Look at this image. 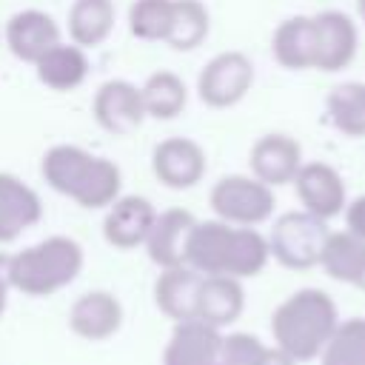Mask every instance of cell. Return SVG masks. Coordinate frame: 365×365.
Masks as SVG:
<instances>
[{
    "mask_svg": "<svg viewBox=\"0 0 365 365\" xmlns=\"http://www.w3.org/2000/svg\"><path fill=\"white\" fill-rule=\"evenodd\" d=\"M208 205L217 220L231 225H248L257 228L271 220L277 197L274 188L259 182L251 174H228L220 177L208 194Z\"/></svg>",
    "mask_w": 365,
    "mask_h": 365,
    "instance_id": "cell-6",
    "label": "cell"
},
{
    "mask_svg": "<svg viewBox=\"0 0 365 365\" xmlns=\"http://www.w3.org/2000/svg\"><path fill=\"white\" fill-rule=\"evenodd\" d=\"M157 220V208L151 205V200L137 197V194H120L103 217V237L108 245L114 248H137L145 242L151 225Z\"/></svg>",
    "mask_w": 365,
    "mask_h": 365,
    "instance_id": "cell-14",
    "label": "cell"
},
{
    "mask_svg": "<svg viewBox=\"0 0 365 365\" xmlns=\"http://www.w3.org/2000/svg\"><path fill=\"white\" fill-rule=\"evenodd\" d=\"M331 125L345 137H365V83H339L325 97Z\"/></svg>",
    "mask_w": 365,
    "mask_h": 365,
    "instance_id": "cell-26",
    "label": "cell"
},
{
    "mask_svg": "<svg viewBox=\"0 0 365 365\" xmlns=\"http://www.w3.org/2000/svg\"><path fill=\"white\" fill-rule=\"evenodd\" d=\"M114 29V0H74L68 9V37L83 48L108 40Z\"/></svg>",
    "mask_w": 365,
    "mask_h": 365,
    "instance_id": "cell-24",
    "label": "cell"
},
{
    "mask_svg": "<svg viewBox=\"0 0 365 365\" xmlns=\"http://www.w3.org/2000/svg\"><path fill=\"white\" fill-rule=\"evenodd\" d=\"M339 325V308L322 288H299L271 314V336L294 362L319 359L325 342Z\"/></svg>",
    "mask_w": 365,
    "mask_h": 365,
    "instance_id": "cell-3",
    "label": "cell"
},
{
    "mask_svg": "<svg viewBox=\"0 0 365 365\" xmlns=\"http://www.w3.org/2000/svg\"><path fill=\"white\" fill-rule=\"evenodd\" d=\"M319 365H365V317L339 319L319 354Z\"/></svg>",
    "mask_w": 365,
    "mask_h": 365,
    "instance_id": "cell-28",
    "label": "cell"
},
{
    "mask_svg": "<svg viewBox=\"0 0 365 365\" xmlns=\"http://www.w3.org/2000/svg\"><path fill=\"white\" fill-rule=\"evenodd\" d=\"M259 365H299V362H294L285 351H279L277 345L274 348H265V354H262V362Z\"/></svg>",
    "mask_w": 365,
    "mask_h": 365,
    "instance_id": "cell-33",
    "label": "cell"
},
{
    "mask_svg": "<svg viewBox=\"0 0 365 365\" xmlns=\"http://www.w3.org/2000/svg\"><path fill=\"white\" fill-rule=\"evenodd\" d=\"M319 268L331 279L365 291V240L351 234L348 228L345 231H331L325 245H322Z\"/></svg>",
    "mask_w": 365,
    "mask_h": 365,
    "instance_id": "cell-22",
    "label": "cell"
},
{
    "mask_svg": "<svg viewBox=\"0 0 365 365\" xmlns=\"http://www.w3.org/2000/svg\"><path fill=\"white\" fill-rule=\"evenodd\" d=\"M83 245L66 234H51L17 254H9V282L26 297H51L83 271Z\"/></svg>",
    "mask_w": 365,
    "mask_h": 365,
    "instance_id": "cell-4",
    "label": "cell"
},
{
    "mask_svg": "<svg viewBox=\"0 0 365 365\" xmlns=\"http://www.w3.org/2000/svg\"><path fill=\"white\" fill-rule=\"evenodd\" d=\"M265 348L268 345H262V339L254 334H242V331L222 334L217 365H259Z\"/></svg>",
    "mask_w": 365,
    "mask_h": 365,
    "instance_id": "cell-30",
    "label": "cell"
},
{
    "mask_svg": "<svg viewBox=\"0 0 365 365\" xmlns=\"http://www.w3.org/2000/svg\"><path fill=\"white\" fill-rule=\"evenodd\" d=\"M174 0H134L128 6V31L143 43H165Z\"/></svg>",
    "mask_w": 365,
    "mask_h": 365,
    "instance_id": "cell-29",
    "label": "cell"
},
{
    "mask_svg": "<svg viewBox=\"0 0 365 365\" xmlns=\"http://www.w3.org/2000/svg\"><path fill=\"white\" fill-rule=\"evenodd\" d=\"M271 54L274 60L288 71H305L314 68L317 43H314V17L294 14L285 17L274 34H271Z\"/></svg>",
    "mask_w": 365,
    "mask_h": 365,
    "instance_id": "cell-21",
    "label": "cell"
},
{
    "mask_svg": "<svg viewBox=\"0 0 365 365\" xmlns=\"http://www.w3.org/2000/svg\"><path fill=\"white\" fill-rule=\"evenodd\" d=\"M342 214H345V228L351 234H356V237L365 240V194L348 200V205H345Z\"/></svg>",
    "mask_w": 365,
    "mask_h": 365,
    "instance_id": "cell-31",
    "label": "cell"
},
{
    "mask_svg": "<svg viewBox=\"0 0 365 365\" xmlns=\"http://www.w3.org/2000/svg\"><path fill=\"white\" fill-rule=\"evenodd\" d=\"M123 325V305L111 291H86L68 308V328L74 336L103 342Z\"/></svg>",
    "mask_w": 365,
    "mask_h": 365,
    "instance_id": "cell-17",
    "label": "cell"
},
{
    "mask_svg": "<svg viewBox=\"0 0 365 365\" xmlns=\"http://www.w3.org/2000/svg\"><path fill=\"white\" fill-rule=\"evenodd\" d=\"M291 185L297 191L302 211H308L325 222L339 217L348 205V188H345L342 174L322 160L302 163V168L297 171Z\"/></svg>",
    "mask_w": 365,
    "mask_h": 365,
    "instance_id": "cell-8",
    "label": "cell"
},
{
    "mask_svg": "<svg viewBox=\"0 0 365 365\" xmlns=\"http://www.w3.org/2000/svg\"><path fill=\"white\" fill-rule=\"evenodd\" d=\"M356 14H359V20L365 23V0H356Z\"/></svg>",
    "mask_w": 365,
    "mask_h": 365,
    "instance_id": "cell-34",
    "label": "cell"
},
{
    "mask_svg": "<svg viewBox=\"0 0 365 365\" xmlns=\"http://www.w3.org/2000/svg\"><path fill=\"white\" fill-rule=\"evenodd\" d=\"M140 94H143L145 117H154V120H174L177 114H182L188 103V88L182 77L168 68L148 74L145 83L140 86Z\"/></svg>",
    "mask_w": 365,
    "mask_h": 365,
    "instance_id": "cell-25",
    "label": "cell"
},
{
    "mask_svg": "<svg viewBox=\"0 0 365 365\" xmlns=\"http://www.w3.org/2000/svg\"><path fill=\"white\" fill-rule=\"evenodd\" d=\"M208 29H211V17L200 0H174L171 29L165 43L174 51H191L202 46V40L208 37Z\"/></svg>",
    "mask_w": 365,
    "mask_h": 365,
    "instance_id": "cell-27",
    "label": "cell"
},
{
    "mask_svg": "<svg viewBox=\"0 0 365 365\" xmlns=\"http://www.w3.org/2000/svg\"><path fill=\"white\" fill-rule=\"evenodd\" d=\"M328 222L308 211H285L274 220L268 234L271 259L288 271H308L319 265L322 245L328 240Z\"/></svg>",
    "mask_w": 365,
    "mask_h": 365,
    "instance_id": "cell-5",
    "label": "cell"
},
{
    "mask_svg": "<svg viewBox=\"0 0 365 365\" xmlns=\"http://www.w3.org/2000/svg\"><path fill=\"white\" fill-rule=\"evenodd\" d=\"M251 86L254 63L242 51H220L202 66L197 77V97L208 108H231L251 91Z\"/></svg>",
    "mask_w": 365,
    "mask_h": 365,
    "instance_id": "cell-7",
    "label": "cell"
},
{
    "mask_svg": "<svg viewBox=\"0 0 365 365\" xmlns=\"http://www.w3.org/2000/svg\"><path fill=\"white\" fill-rule=\"evenodd\" d=\"M9 291H11V282H9V254H0V317H3L6 302H9Z\"/></svg>",
    "mask_w": 365,
    "mask_h": 365,
    "instance_id": "cell-32",
    "label": "cell"
},
{
    "mask_svg": "<svg viewBox=\"0 0 365 365\" xmlns=\"http://www.w3.org/2000/svg\"><path fill=\"white\" fill-rule=\"evenodd\" d=\"M205 151L191 137H168L154 145L151 151V171L154 177L174 191L194 188L205 177Z\"/></svg>",
    "mask_w": 365,
    "mask_h": 365,
    "instance_id": "cell-11",
    "label": "cell"
},
{
    "mask_svg": "<svg viewBox=\"0 0 365 365\" xmlns=\"http://www.w3.org/2000/svg\"><path fill=\"white\" fill-rule=\"evenodd\" d=\"M302 148L294 137L288 134H262L248 154V165H251V177H257L259 182L277 188L285 182H294L297 171L302 168Z\"/></svg>",
    "mask_w": 365,
    "mask_h": 365,
    "instance_id": "cell-13",
    "label": "cell"
},
{
    "mask_svg": "<svg viewBox=\"0 0 365 365\" xmlns=\"http://www.w3.org/2000/svg\"><path fill=\"white\" fill-rule=\"evenodd\" d=\"M197 217L185 208H168L160 211L148 237H145V254L157 268H174V265H185V248H188V237L194 228Z\"/></svg>",
    "mask_w": 365,
    "mask_h": 365,
    "instance_id": "cell-18",
    "label": "cell"
},
{
    "mask_svg": "<svg viewBox=\"0 0 365 365\" xmlns=\"http://www.w3.org/2000/svg\"><path fill=\"white\" fill-rule=\"evenodd\" d=\"M43 220L40 194L17 174L0 171V245L14 242Z\"/></svg>",
    "mask_w": 365,
    "mask_h": 365,
    "instance_id": "cell-15",
    "label": "cell"
},
{
    "mask_svg": "<svg viewBox=\"0 0 365 365\" xmlns=\"http://www.w3.org/2000/svg\"><path fill=\"white\" fill-rule=\"evenodd\" d=\"M40 177L51 191L74 200L80 208H108L123 188V174L114 160L71 143H57L43 154Z\"/></svg>",
    "mask_w": 365,
    "mask_h": 365,
    "instance_id": "cell-2",
    "label": "cell"
},
{
    "mask_svg": "<svg viewBox=\"0 0 365 365\" xmlns=\"http://www.w3.org/2000/svg\"><path fill=\"white\" fill-rule=\"evenodd\" d=\"M222 331L202 319L174 322V331L163 351V365H217Z\"/></svg>",
    "mask_w": 365,
    "mask_h": 365,
    "instance_id": "cell-16",
    "label": "cell"
},
{
    "mask_svg": "<svg viewBox=\"0 0 365 365\" xmlns=\"http://www.w3.org/2000/svg\"><path fill=\"white\" fill-rule=\"evenodd\" d=\"M3 40L17 60L34 66L51 46L60 43V26L43 9H23L6 20Z\"/></svg>",
    "mask_w": 365,
    "mask_h": 365,
    "instance_id": "cell-12",
    "label": "cell"
},
{
    "mask_svg": "<svg viewBox=\"0 0 365 365\" xmlns=\"http://www.w3.org/2000/svg\"><path fill=\"white\" fill-rule=\"evenodd\" d=\"M271 259L268 237L248 225L197 220L185 248V265L202 277H257Z\"/></svg>",
    "mask_w": 365,
    "mask_h": 365,
    "instance_id": "cell-1",
    "label": "cell"
},
{
    "mask_svg": "<svg viewBox=\"0 0 365 365\" xmlns=\"http://www.w3.org/2000/svg\"><path fill=\"white\" fill-rule=\"evenodd\" d=\"M202 274H197L188 265L160 268V277L154 282V305L174 322L194 319L197 317V294H200Z\"/></svg>",
    "mask_w": 365,
    "mask_h": 365,
    "instance_id": "cell-19",
    "label": "cell"
},
{
    "mask_svg": "<svg viewBox=\"0 0 365 365\" xmlns=\"http://www.w3.org/2000/svg\"><path fill=\"white\" fill-rule=\"evenodd\" d=\"M314 43H317V57H314L317 71L334 74L348 68L359 48V31L354 17L339 9H325L314 14Z\"/></svg>",
    "mask_w": 365,
    "mask_h": 365,
    "instance_id": "cell-9",
    "label": "cell"
},
{
    "mask_svg": "<svg viewBox=\"0 0 365 365\" xmlns=\"http://www.w3.org/2000/svg\"><path fill=\"white\" fill-rule=\"evenodd\" d=\"M37 80L51 91H71L80 88L88 77V54L77 43H57L34 63Z\"/></svg>",
    "mask_w": 365,
    "mask_h": 365,
    "instance_id": "cell-23",
    "label": "cell"
},
{
    "mask_svg": "<svg viewBox=\"0 0 365 365\" xmlns=\"http://www.w3.org/2000/svg\"><path fill=\"white\" fill-rule=\"evenodd\" d=\"M91 114L97 120V125L114 137H123V134H131L143 125L145 120V108H143V94H140V86L123 80V77H114V80H106L97 91H94V100H91Z\"/></svg>",
    "mask_w": 365,
    "mask_h": 365,
    "instance_id": "cell-10",
    "label": "cell"
},
{
    "mask_svg": "<svg viewBox=\"0 0 365 365\" xmlns=\"http://www.w3.org/2000/svg\"><path fill=\"white\" fill-rule=\"evenodd\" d=\"M245 308V288L242 279L234 277H202L200 294H197V319L214 325V328H228L240 319Z\"/></svg>",
    "mask_w": 365,
    "mask_h": 365,
    "instance_id": "cell-20",
    "label": "cell"
}]
</instances>
